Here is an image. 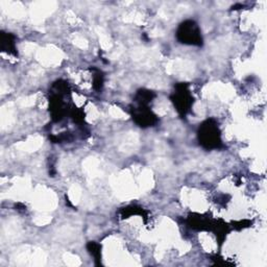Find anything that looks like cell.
<instances>
[{
	"label": "cell",
	"mask_w": 267,
	"mask_h": 267,
	"mask_svg": "<svg viewBox=\"0 0 267 267\" xmlns=\"http://www.w3.org/2000/svg\"><path fill=\"white\" fill-rule=\"evenodd\" d=\"M178 35L183 36V41L185 40V43L189 44H195L196 42L198 43L200 40V36L198 34L197 27L193 22H188L183 24L182 30H180Z\"/></svg>",
	"instance_id": "obj_1"
},
{
	"label": "cell",
	"mask_w": 267,
	"mask_h": 267,
	"mask_svg": "<svg viewBox=\"0 0 267 267\" xmlns=\"http://www.w3.org/2000/svg\"><path fill=\"white\" fill-rule=\"evenodd\" d=\"M202 129V137L204 139V143H207L208 146H213L214 143L218 141V134L217 129L213 128L211 125H204Z\"/></svg>",
	"instance_id": "obj_2"
}]
</instances>
